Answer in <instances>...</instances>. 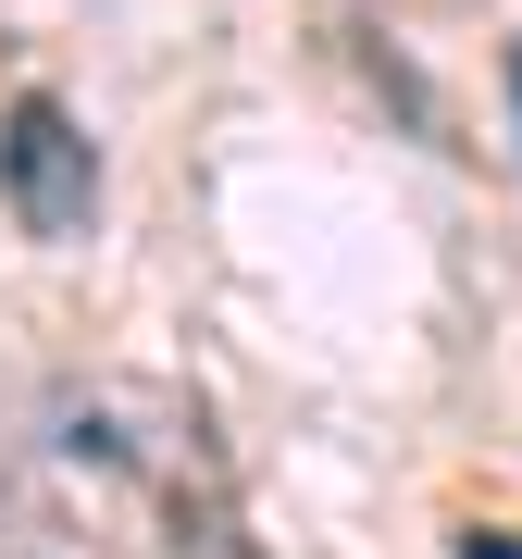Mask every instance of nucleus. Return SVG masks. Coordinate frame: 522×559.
I'll return each instance as SVG.
<instances>
[{
    "label": "nucleus",
    "instance_id": "nucleus-2",
    "mask_svg": "<svg viewBox=\"0 0 522 559\" xmlns=\"http://www.w3.org/2000/svg\"><path fill=\"white\" fill-rule=\"evenodd\" d=\"M0 200H13L25 237L75 249L87 224H100V150H87V124L50 100V87H25L13 112H0Z\"/></svg>",
    "mask_w": 522,
    "mask_h": 559
},
{
    "label": "nucleus",
    "instance_id": "nucleus-5",
    "mask_svg": "<svg viewBox=\"0 0 522 559\" xmlns=\"http://www.w3.org/2000/svg\"><path fill=\"white\" fill-rule=\"evenodd\" d=\"M461 559H522V535H510V522H473V535H461Z\"/></svg>",
    "mask_w": 522,
    "mask_h": 559
},
{
    "label": "nucleus",
    "instance_id": "nucleus-4",
    "mask_svg": "<svg viewBox=\"0 0 522 559\" xmlns=\"http://www.w3.org/2000/svg\"><path fill=\"white\" fill-rule=\"evenodd\" d=\"M361 62H373V87H385V100H399V112H411V124H423V138H436V150H461V138H448V100H436V87L411 75V50H385V38H361Z\"/></svg>",
    "mask_w": 522,
    "mask_h": 559
},
{
    "label": "nucleus",
    "instance_id": "nucleus-1",
    "mask_svg": "<svg viewBox=\"0 0 522 559\" xmlns=\"http://www.w3.org/2000/svg\"><path fill=\"white\" fill-rule=\"evenodd\" d=\"M62 448L100 460V473H138L162 498V535L175 559H261L237 522V485H224L212 411L175 399V385H62Z\"/></svg>",
    "mask_w": 522,
    "mask_h": 559
},
{
    "label": "nucleus",
    "instance_id": "nucleus-6",
    "mask_svg": "<svg viewBox=\"0 0 522 559\" xmlns=\"http://www.w3.org/2000/svg\"><path fill=\"white\" fill-rule=\"evenodd\" d=\"M510 100H522V38H510Z\"/></svg>",
    "mask_w": 522,
    "mask_h": 559
},
{
    "label": "nucleus",
    "instance_id": "nucleus-3",
    "mask_svg": "<svg viewBox=\"0 0 522 559\" xmlns=\"http://www.w3.org/2000/svg\"><path fill=\"white\" fill-rule=\"evenodd\" d=\"M0 559H62V522H50L38 473H25L13 448H0Z\"/></svg>",
    "mask_w": 522,
    "mask_h": 559
}]
</instances>
